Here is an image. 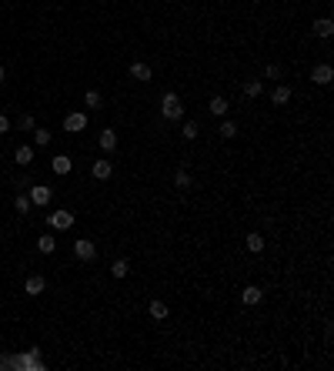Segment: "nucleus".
I'll use <instances>...</instances> for the list:
<instances>
[{"label": "nucleus", "mask_w": 334, "mask_h": 371, "mask_svg": "<svg viewBox=\"0 0 334 371\" xmlns=\"http://www.w3.org/2000/svg\"><path fill=\"white\" fill-rule=\"evenodd\" d=\"M160 111H164L167 121H181V114H184L181 97H177V94H164V100H160Z\"/></svg>", "instance_id": "obj_1"}, {"label": "nucleus", "mask_w": 334, "mask_h": 371, "mask_svg": "<svg viewBox=\"0 0 334 371\" xmlns=\"http://www.w3.org/2000/svg\"><path fill=\"white\" fill-rule=\"evenodd\" d=\"M50 227H54V231H67V227H74V214H71V211H54V214H50Z\"/></svg>", "instance_id": "obj_2"}, {"label": "nucleus", "mask_w": 334, "mask_h": 371, "mask_svg": "<svg viewBox=\"0 0 334 371\" xmlns=\"http://www.w3.org/2000/svg\"><path fill=\"white\" fill-rule=\"evenodd\" d=\"M311 81H314V84H321V87H327V84L334 81V71H331V64H318L314 71H311Z\"/></svg>", "instance_id": "obj_3"}, {"label": "nucleus", "mask_w": 334, "mask_h": 371, "mask_svg": "<svg viewBox=\"0 0 334 371\" xmlns=\"http://www.w3.org/2000/svg\"><path fill=\"white\" fill-rule=\"evenodd\" d=\"M27 197H30V204L44 208V204H47L50 197H54V191H50V187H34V184H30V194H27Z\"/></svg>", "instance_id": "obj_4"}, {"label": "nucleus", "mask_w": 334, "mask_h": 371, "mask_svg": "<svg viewBox=\"0 0 334 371\" xmlns=\"http://www.w3.org/2000/svg\"><path fill=\"white\" fill-rule=\"evenodd\" d=\"M74 254H77L80 261H94L97 248H94V241H74Z\"/></svg>", "instance_id": "obj_5"}, {"label": "nucleus", "mask_w": 334, "mask_h": 371, "mask_svg": "<svg viewBox=\"0 0 334 371\" xmlns=\"http://www.w3.org/2000/svg\"><path fill=\"white\" fill-rule=\"evenodd\" d=\"M87 127V117L84 114H67L64 117V130H71V134H77V130Z\"/></svg>", "instance_id": "obj_6"}, {"label": "nucleus", "mask_w": 334, "mask_h": 371, "mask_svg": "<svg viewBox=\"0 0 334 371\" xmlns=\"http://www.w3.org/2000/svg\"><path fill=\"white\" fill-rule=\"evenodd\" d=\"M90 174H94L97 181H107L114 174V164L111 161H94V164H90Z\"/></svg>", "instance_id": "obj_7"}, {"label": "nucleus", "mask_w": 334, "mask_h": 371, "mask_svg": "<svg viewBox=\"0 0 334 371\" xmlns=\"http://www.w3.org/2000/svg\"><path fill=\"white\" fill-rule=\"evenodd\" d=\"M44 288H47V281H44L40 275H30V278H27V284H24V291L30 294V298H37V294H40Z\"/></svg>", "instance_id": "obj_8"}, {"label": "nucleus", "mask_w": 334, "mask_h": 371, "mask_svg": "<svg viewBox=\"0 0 334 371\" xmlns=\"http://www.w3.org/2000/svg\"><path fill=\"white\" fill-rule=\"evenodd\" d=\"M130 77H134V81H141V84H147L154 74H151V67H147V64H141V60H137V64H130Z\"/></svg>", "instance_id": "obj_9"}, {"label": "nucleus", "mask_w": 334, "mask_h": 371, "mask_svg": "<svg viewBox=\"0 0 334 371\" xmlns=\"http://www.w3.org/2000/svg\"><path fill=\"white\" fill-rule=\"evenodd\" d=\"M50 167H54V174H71V157L67 154H57L54 161H50Z\"/></svg>", "instance_id": "obj_10"}, {"label": "nucleus", "mask_w": 334, "mask_h": 371, "mask_svg": "<svg viewBox=\"0 0 334 371\" xmlns=\"http://www.w3.org/2000/svg\"><path fill=\"white\" fill-rule=\"evenodd\" d=\"M241 298H244V305H261V298H264V294H261V288H257V284H247Z\"/></svg>", "instance_id": "obj_11"}, {"label": "nucleus", "mask_w": 334, "mask_h": 371, "mask_svg": "<svg viewBox=\"0 0 334 371\" xmlns=\"http://www.w3.org/2000/svg\"><path fill=\"white\" fill-rule=\"evenodd\" d=\"M271 100H274V104H287V100H291V87H287V84H278L274 94H271Z\"/></svg>", "instance_id": "obj_12"}, {"label": "nucleus", "mask_w": 334, "mask_h": 371, "mask_svg": "<svg viewBox=\"0 0 334 371\" xmlns=\"http://www.w3.org/2000/svg\"><path fill=\"white\" fill-rule=\"evenodd\" d=\"M114 147H117V134H114V130H101V151L111 154Z\"/></svg>", "instance_id": "obj_13"}, {"label": "nucleus", "mask_w": 334, "mask_h": 371, "mask_svg": "<svg viewBox=\"0 0 334 371\" xmlns=\"http://www.w3.org/2000/svg\"><path fill=\"white\" fill-rule=\"evenodd\" d=\"M314 33H318V37H331V33H334V24L327 20V17H321V20H314Z\"/></svg>", "instance_id": "obj_14"}, {"label": "nucleus", "mask_w": 334, "mask_h": 371, "mask_svg": "<svg viewBox=\"0 0 334 371\" xmlns=\"http://www.w3.org/2000/svg\"><path fill=\"white\" fill-rule=\"evenodd\" d=\"M247 251H254V254H261V251H264V238H261V234H247Z\"/></svg>", "instance_id": "obj_15"}, {"label": "nucleus", "mask_w": 334, "mask_h": 371, "mask_svg": "<svg viewBox=\"0 0 334 371\" xmlns=\"http://www.w3.org/2000/svg\"><path fill=\"white\" fill-rule=\"evenodd\" d=\"M57 248V241H54V238H50V234H44V238H37V251H40V254H50V251H54Z\"/></svg>", "instance_id": "obj_16"}, {"label": "nucleus", "mask_w": 334, "mask_h": 371, "mask_svg": "<svg viewBox=\"0 0 334 371\" xmlns=\"http://www.w3.org/2000/svg\"><path fill=\"white\" fill-rule=\"evenodd\" d=\"M211 114L224 117V114H227V100H224V97H211Z\"/></svg>", "instance_id": "obj_17"}, {"label": "nucleus", "mask_w": 334, "mask_h": 371, "mask_svg": "<svg viewBox=\"0 0 334 371\" xmlns=\"http://www.w3.org/2000/svg\"><path fill=\"white\" fill-rule=\"evenodd\" d=\"M151 318H157V321H164V318H167V305H164V301H151Z\"/></svg>", "instance_id": "obj_18"}, {"label": "nucleus", "mask_w": 334, "mask_h": 371, "mask_svg": "<svg viewBox=\"0 0 334 371\" xmlns=\"http://www.w3.org/2000/svg\"><path fill=\"white\" fill-rule=\"evenodd\" d=\"M14 208H17V214H27V211H30L34 204H30V197H27V194H17V201H14Z\"/></svg>", "instance_id": "obj_19"}, {"label": "nucleus", "mask_w": 334, "mask_h": 371, "mask_svg": "<svg viewBox=\"0 0 334 371\" xmlns=\"http://www.w3.org/2000/svg\"><path fill=\"white\" fill-rule=\"evenodd\" d=\"M174 184L181 187V191H187V187H191L194 181H191V174H187V171H177V174H174Z\"/></svg>", "instance_id": "obj_20"}, {"label": "nucleus", "mask_w": 334, "mask_h": 371, "mask_svg": "<svg viewBox=\"0 0 334 371\" xmlns=\"http://www.w3.org/2000/svg\"><path fill=\"white\" fill-rule=\"evenodd\" d=\"M127 271H130V267H127V261H124V258L111 264V275H114V278H127Z\"/></svg>", "instance_id": "obj_21"}, {"label": "nucleus", "mask_w": 334, "mask_h": 371, "mask_svg": "<svg viewBox=\"0 0 334 371\" xmlns=\"http://www.w3.org/2000/svg\"><path fill=\"white\" fill-rule=\"evenodd\" d=\"M17 161H20V164H30L34 161V147L20 144V147H17Z\"/></svg>", "instance_id": "obj_22"}, {"label": "nucleus", "mask_w": 334, "mask_h": 371, "mask_svg": "<svg viewBox=\"0 0 334 371\" xmlns=\"http://www.w3.org/2000/svg\"><path fill=\"white\" fill-rule=\"evenodd\" d=\"M34 144H37V147H47L50 144V130H34Z\"/></svg>", "instance_id": "obj_23"}, {"label": "nucleus", "mask_w": 334, "mask_h": 371, "mask_svg": "<svg viewBox=\"0 0 334 371\" xmlns=\"http://www.w3.org/2000/svg\"><path fill=\"white\" fill-rule=\"evenodd\" d=\"M197 134H201V127H197L194 121H187V124H184V141H194Z\"/></svg>", "instance_id": "obj_24"}, {"label": "nucleus", "mask_w": 334, "mask_h": 371, "mask_svg": "<svg viewBox=\"0 0 334 371\" xmlns=\"http://www.w3.org/2000/svg\"><path fill=\"white\" fill-rule=\"evenodd\" d=\"M244 94L247 97H261V81H247L244 84Z\"/></svg>", "instance_id": "obj_25"}, {"label": "nucleus", "mask_w": 334, "mask_h": 371, "mask_svg": "<svg viewBox=\"0 0 334 371\" xmlns=\"http://www.w3.org/2000/svg\"><path fill=\"white\" fill-rule=\"evenodd\" d=\"M234 134H238V127H234L231 121H224V124H221V138H227V141H231Z\"/></svg>", "instance_id": "obj_26"}, {"label": "nucleus", "mask_w": 334, "mask_h": 371, "mask_svg": "<svg viewBox=\"0 0 334 371\" xmlns=\"http://www.w3.org/2000/svg\"><path fill=\"white\" fill-rule=\"evenodd\" d=\"M84 100H87V107H101V94H97V90H87Z\"/></svg>", "instance_id": "obj_27"}, {"label": "nucleus", "mask_w": 334, "mask_h": 371, "mask_svg": "<svg viewBox=\"0 0 334 371\" xmlns=\"http://www.w3.org/2000/svg\"><path fill=\"white\" fill-rule=\"evenodd\" d=\"M264 77H268V81H278V77H281V67H278V64H271L268 71H264Z\"/></svg>", "instance_id": "obj_28"}, {"label": "nucleus", "mask_w": 334, "mask_h": 371, "mask_svg": "<svg viewBox=\"0 0 334 371\" xmlns=\"http://www.w3.org/2000/svg\"><path fill=\"white\" fill-rule=\"evenodd\" d=\"M20 130H34V117H30V114H24V117H20Z\"/></svg>", "instance_id": "obj_29"}, {"label": "nucleus", "mask_w": 334, "mask_h": 371, "mask_svg": "<svg viewBox=\"0 0 334 371\" xmlns=\"http://www.w3.org/2000/svg\"><path fill=\"white\" fill-rule=\"evenodd\" d=\"M10 130V117H4V114H0V134H7Z\"/></svg>", "instance_id": "obj_30"}, {"label": "nucleus", "mask_w": 334, "mask_h": 371, "mask_svg": "<svg viewBox=\"0 0 334 371\" xmlns=\"http://www.w3.org/2000/svg\"><path fill=\"white\" fill-rule=\"evenodd\" d=\"M0 84H4V64H0Z\"/></svg>", "instance_id": "obj_31"}]
</instances>
